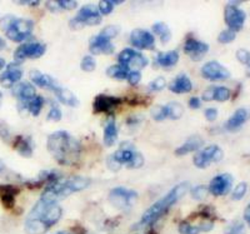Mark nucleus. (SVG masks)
Instances as JSON below:
<instances>
[{"instance_id":"obj_1","label":"nucleus","mask_w":250,"mask_h":234,"mask_svg":"<svg viewBox=\"0 0 250 234\" xmlns=\"http://www.w3.org/2000/svg\"><path fill=\"white\" fill-rule=\"evenodd\" d=\"M62 214V209L57 202L40 199L26 217L24 229L28 234H44L59 222Z\"/></svg>"},{"instance_id":"obj_2","label":"nucleus","mask_w":250,"mask_h":234,"mask_svg":"<svg viewBox=\"0 0 250 234\" xmlns=\"http://www.w3.org/2000/svg\"><path fill=\"white\" fill-rule=\"evenodd\" d=\"M46 147L49 153L62 166H73L79 162L82 146L66 131L59 130L49 135Z\"/></svg>"},{"instance_id":"obj_3","label":"nucleus","mask_w":250,"mask_h":234,"mask_svg":"<svg viewBox=\"0 0 250 234\" xmlns=\"http://www.w3.org/2000/svg\"><path fill=\"white\" fill-rule=\"evenodd\" d=\"M188 189H189V183L188 182H183L174 187L168 194L154 203L153 206L145 212L140 222L137 226H134V228H146V227L153 226L154 223L159 220L183 195L187 194Z\"/></svg>"},{"instance_id":"obj_4","label":"nucleus","mask_w":250,"mask_h":234,"mask_svg":"<svg viewBox=\"0 0 250 234\" xmlns=\"http://www.w3.org/2000/svg\"><path fill=\"white\" fill-rule=\"evenodd\" d=\"M0 25L5 32L6 37L13 42H23L30 37L34 23L29 19H17V18L6 17L1 19Z\"/></svg>"},{"instance_id":"obj_5","label":"nucleus","mask_w":250,"mask_h":234,"mask_svg":"<svg viewBox=\"0 0 250 234\" xmlns=\"http://www.w3.org/2000/svg\"><path fill=\"white\" fill-rule=\"evenodd\" d=\"M102 23V14L93 6H84L78 12L77 17L70 20L71 29H79L83 25H98Z\"/></svg>"},{"instance_id":"obj_6","label":"nucleus","mask_w":250,"mask_h":234,"mask_svg":"<svg viewBox=\"0 0 250 234\" xmlns=\"http://www.w3.org/2000/svg\"><path fill=\"white\" fill-rule=\"evenodd\" d=\"M137 191L118 187L109 193L108 199L111 206L123 211V209H128L129 207H131V204L137 200Z\"/></svg>"},{"instance_id":"obj_7","label":"nucleus","mask_w":250,"mask_h":234,"mask_svg":"<svg viewBox=\"0 0 250 234\" xmlns=\"http://www.w3.org/2000/svg\"><path fill=\"white\" fill-rule=\"evenodd\" d=\"M120 65H124L129 69L139 70L148 65V59L139 52H135L134 49H124L120 54L118 55Z\"/></svg>"},{"instance_id":"obj_8","label":"nucleus","mask_w":250,"mask_h":234,"mask_svg":"<svg viewBox=\"0 0 250 234\" xmlns=\"http://www.w3.org/2000/svg\"><path fill=\"white\" fill-rule=\"evenodd\" d=\"M223 159V150L218 146L207 147L203 150L198 151L194 158V164L198 168H207L213 162H220Z\"/></svg>"},{"instance_id":"obj_9","label":"nucleus","mask_w":250,"mask_h":234,"mask_svg":"<svg viewBox=\"0 0 250 234\" xmlns=\"http://www.w3.org/2000/svg\"><path fill=\"white\" fill-rule=\"evenodd\" d=\"M46 48L44 44L42 43H26L20 45L19 48L15 50L14 53V59L15 63H21L23 60H25L26 58H33V59H37L40 58L42 55L45 53Z\"/></svg>"},{"instance_id":"obj_10","label":"nucleus","mask_w":250,"mask_h":234,"mask_svg":"<svg viewBox=\"0 0 250 234\" xmlns=\"http://www.w3.org/2000/svg\"><path fill=\"white\" fill-rule=\"evenodd\" d=\"M224 18L228 26L230 28V30L238 32V30H240V29L243 28V25H244L247 15H245V13L243 12L242 9L236 8L233 4H229V5L225 8Z\"/></svg>"},{"instance_id":"obj_11","label":"nucleus","mask_w":250,"mask_h":234,"mask_svg":"<svg viewBox=\"0 0 250 234\" xmlns=\"http://www.w3.org/2000/svg\"><path fill=\"white\" fill-rule=\"evenodd\" d=\"M231 186H233V177L228 173H224V174H219L213 178L208 191L215 197H220V195L228 194L230 191Z\"/></svg>"},{"instance_id":"obj_12","label":"nucleus","mask_w":250,"mask_h":234,"mask_svg":"<svg viewBox=\"0 0 250 234\" xmlns=\"http://www.w3.org/2000/svg\"><path fill=\"white\" fill-rule=\"evenodd\" d=\"M202 75L208 80H225L230 77V73L218 62H209L203 65Z\"/></svg>"},{"instance_id":"obj_13","label":"nucleus","mask_w":250,"mask_h":234,"mask_svg":"<svg viewBox=\"0 0 250 234\" xmlns=\"http://www.w3.org/2000/svg\"><path fill=\"white\" fill-rule=\"evenodd\" d=\"M130 43L138 49H153L155 44V38L146 30L135 29L130 34Z\"/></svg>"},{"instance_id":"obj_14","label":"nucleus","mask_w":250,"mask_h":234,"mask_svg":"<svg viewBox=\"0 0 250 234\" xmlns=\"http://www.w3.org/2000/svg\"><path fill=\"white\" fill-rule=\"evenodd\" d=\"M89 50H90L91 54L109 55L114 53V45L111 44L110 39L98 34L91 38L90 42H89Z\"/></svg>"},{"instance_id":"obj_15","label":"nucleus","mask_w":250,"mask_h":234,"mask_svg":"<svg viewBox=\"0 0 250 234\" xmlns=\"http://www.w3.org/2000/svg\"><path fill=\"white\" fill-rule=\"evenodd\" d=\"M23 77V69L18 63H12L6 66V70L0 75V84L5 88H12Z\"/></svg>"},{"instance_id":"obj_16","label":"nucleus","mask_w":250,"mask_h":234,"mask_svg":"<svg viewBox=\"0 0 250 234\" xmlns=\"http://www.w3.org/2000/svg\"><path fill=\"white\" fill-rule=\"evenodd\" d=\"M122 103L120 98L110 97V95H98L94 99L93 108L95 113H105V111H111L114 109H117Z\"/></svg>"},{"instance_id":"obj_17","label":"nucleus","mask_w":250,"mask_h":234,"mask_svg":"<svg viewBox=\"0 0 250 234\" xmlns=\"http://www.w3.org/2000/svg\"><path fill=\"white\" fill-rule=\"evenodd\" d=\"M209 50V45L207 43H203L200 40L188 39L185 42L184 52L193 60H200Z\"/></svg>"},{"instance_id":"obj_18","label":"nucleus","mask_w":250,"mask_h":234,"mask_svg":"<svg viewBox=\"0 0 250 234\" xmlns=\"http://www.w3.org/2000/svg\"><path fill=\"white\" fill-rule=\"evenodd\" d=\"M13 94H14L24 106H25L26 103H29L31 99H34V98L37 97V94H35V88L31 85L30 83H20L19 85H17L13 89Z\"/></svg>"},{"instance_id":"obj_19","label":"nucleus","mask_w":250,"mask_h":234,"mask_svg":"<svg viewBox=\"0 0 250 234\" xmlns=\"http://www.w3.org/2000/svg\"><path fill=\"white\" fill-rule=\"evenodd\" d=\"M29 78L31 79V82L38 86H42V88H55L57 86V82L55 79H53L49 75L43 74L42 72L37 70V69H33L29 73Z\"/></svg>"},{"instance_id":"obj_20","label":"nucleus","mask_w":250,"mask_h":234,"mask_svg":"<svg viewBox=\"0 0 250 234\" xmlns=\"http://www.w3.org/2000/svg\"><path fill=\"white\" fill-rule=\"evenodd\" d=\"M170 90L176 94H184V93H189L193 89V84H191L190 79L185 74H180L171 82Z\"/></svg>"},{"instance_id":"obj_21","label":"nucleus","mask_w":250,"mask_h":234,"mask_svg":"<svg viewBox=\"0 0 250 234\" xmlns=\"http://www.w3.org/2000/svg\"><path fill=\"white\" fill-rule=\"evenodd\" d=\"M204 144V140L202 139L200 137H191L185 142L183 146H180L179 148L175 150V154L176 155H187L191 151H196L199 150L200 148L203 147Z\"/></svg>"},{"instance_id":"obj_22","label":"nucleus","mask_w":250,"mask_h":234,"mask_svg":"<svg viewBox=\"0 0 250 234\" xmlns=\"http://www.w3.org/2000/svg\"><path fill=\"white\" fill-rule=\"evenodd\" d=\"M18 188L13 186H0V199L3 202L4 207L12 209L15 204V195L18 193Z\"/></svg>"},{"instance_id":"obj_23","label":"nucleus","mask_w":250,"mask_h":234,"mask_svg":"<svg viewBox=\"0 0 250 234\" xmlns=\"http://www.w3.org/2000/svg\"><path fill=\"white\" fill-rule=\"evenodd\" d=\"M53 90L55 91V95H57V98L62 104H66V106H79V100H78V98L75 97L69 89L60 88V86L57 85L55 88H53Z\"/></svg>"},{"instance_id":"obj_24","label":"nucleus","mask_w":250,"mask_h":234,"mask_svg":"<svg viewBox=\"0 0 250 234\" xmlns=\"http://www.w3.org/2000/svg\"><path fill=\"white\" fill-rule=\"evenodd\" d=\"M247 118L248 111L243 108L238 109V110L229 118V120L227 122L225 127H227V129H229V130H235V129L240 128V127L245 123Z\"/></svg>"},{"instance_id":"obj_25","label":"nucleus","mask_w":250,"mask_h":234,"mask_svg":"<svg viewBox=\"0 0 250 234\" xmlns=\"http://www.w3.org/2000/svg\"><path fill=\"white\" fill-rule=\"evenodd\" d=\"M118 139V128H117V123H115V120L113 118L108 120V123H106L105 129H104V143L105 146L111 147L115 144Z\"/></svg>"},{"instance_id":"obj_26","label":"nucleus","mask_w":250,"mask_h":234,"mask_svg":"<svg viewBox=\"0 0 250 234\" xmlns=\"http://www.w3.org/2000/svg\"><path fill=\"white\" fill-rule=\"evenodd\" d=\"M179 60V53L176 50H170L167 53H159L156 57V63L159 65L165 66V68H170L174 66Z\"/></svg>"},{"instance_id":"obj_27","label":"nucleus","mask_w":250,"mask_h":234,"mask_svg":"<svg viewBox=\"0 0 250 234\" xmlns=\"http://www.w3.org/2000/svg\"><path fill=\"white\" fill-rule=\"evenodd\" d=\"M134 153H135V150H133V149L120 148L111 155V158H113L119 166H123V164H126V166H128L129 163L131 162V159H133Z\"/></svg>"},{"instance_id":"obj_28","label":"nucleus","mask_w":250,"mask_h":234,"mask_svg":"<svg viewBox=\"0 0 250 234\" xmlns=\"http://www.w3.org/2000/svg\"><path fill=\"white\" fill-rule=\"evenodd\" d=\"M14 148L23 157H30L33 154V148L30 146V140H28L26 138L18 137L14 143Z\"/></svg>"},{"instance_id":"obj_29","label":"nucleus","mask_w":250,"mask_h":234,"mask_svg":"<svg viewBox=\"0 0 250 234\" xmlns=\"http://www.w3.org/2000/svg\"><path fill=\"white\" fill-rule=\"evenodd\" d=\"M153 32L155 33L158 37L160 38L163 44L169 43V40L171 39V32L169 26L164 23H155L153 25Z\"/></svg>"},{"instance_id":"obj_30","label":"nucleus","mask_w":250,"mask_h":234,"mask_svg":"<svg viewBox=\"0 0 250 234\" xmlns=\"http://www.w3.org/2000/svg\"><path fill=\"white\" fill-rule=\"evenodd\" d=\"M44 103H45L44 98L37 95L34 99H31L29 103H26L25 106H24V108L28 109V110L30 111V114H33L34 117H38V115L40 114V111H42V108H43Z\"/></svg>"},{"instance_id":"obj_31","label":"nucleus","mask_w":250,"mask_h":234,"mask_svg":"<svg viewBox=\"0 0 250 234\" xmlns=\"http://www.w3.org/2000/svg\"><path fill=\"white\" fill-rule=\"evenodd\" d=\"M106 74H108V77L114 78V79L122 80L128 77L129 68H126V66L124 65H120V64H118V65H111L110 68L106 70Z\"/></svg>"},{"instance_id":"obj_32","label":"nucleus","mask_w":250,"mask_h":234,"mask_svg":"<svg viewBox=\"0 0 250 234\" xmlns=\"http://www.w3.org/2000/svg\"><path fill=\"white\" fill-rule=\"evenodd\" d=\"M167 106V111H168V117L171 119H179L182 118L183 113H184V108L180 103L178 102H171Z\"/></svg>"},{"instance_id":"obj_33","label":"nucleus","mask_w":250,"mask_h":234,"mask_svg":"<svg viewBox=\"0 0 250 234\" xmlns=\"http://www.w3.org/2000/svg\"><path fill=\"white\" fill-rule=\"evenodd\" d=\"M123 1H111V0H103V1H100L99 3V8H98V10H99V13L102 15H108L110 14L111 12L114 10V5H119V4H122Z\"/></svg>"},{"instance_id":"obj_34","label":"nucleus","mask_w":250,"mask_h":234,"mask_svg":"<svg viewBox=\"0 0 250 234\" xmlns=\"http://www.w3.org/2000/svg\"><path fill=\"white\" fill-rule=\"evenodd\" d=\"M179 232L180 234H199L202 233L199 224L198 226H193L189 222H182L179 224Z\"/></svg>"},{"instance_id":"obj_35","label":"nucleus","mask_w":250,"mask_h":234,"mask_svg":"<svg viewBox=\"0 0 250 234\" xmlns=\"http://www.w3.org/2000/svg\"><path fill=\"white\" fill-rule=\"evenodd\" d=\"M62 117V110L58 106V104L55 102H50V110L48 113V120H50V122H59Z\"/></svg>"},{"instance_id":"obj_36","label":"nucleus","mask_w":250,"mask_h":234,"mask_svg":"<svg viewBox=\"0 0 250 234\" xmlns=\"http://www.w3.org/2000/svg\"><path fill=\"white\" fill-rule=\"evenodd\" d=\"M231 93L230 90L225 86H215V94H214V99L218 102H225L230 98Z\"/></svg>"},{"instance_id":"obj_37","label":"nucleus","mask_w":250,"mask_h":234,"mask_svg":"<svg viewBox=\"0 0 250 234\" xmlns=\"http://www.w3.org/2000/svg\"><path fill=\"white\" fill-rule=\"evenodd\" d=\"M80 66H82V69L84 70V72H93L94 69L97 68V62L94 60L93 57H90V55H86V57L83 58L82 63H80Z\"/></svg>"},{"instance_id":"obj_38","label":"nucleus","mask_w":250,"mask_h":234,"mask_svg":"<svg viewBox=\"0 0 250 234\" xmlns=\"http://www.w3.org/2000/svg\"><path fill=\"white\" fill-rule=\"evenodd\" d=\"M235 32H233L230 29H227V30H223V32L219 34L218 42L220 44H229L235 39Z\"/></svg>"},{"instance_id":"obj_39","label":"nucleus","mask_w":250,"mask_h":234,"mask_svg":"<svg viewBox=\"0 0 250 234\" xmlns=\"http://www.w3.org/2000/svg\"><path fill=\"white\" fill-rule=\"evenodd\" d=\"M151 117L155 120L160 122V120L168 118V111H167V106H158L155 108L151 109Z\"/></svg>"},{"instance_id":"obj_40","label":"nucleus","mask_w":250,"mask_h":234,"mask_svg":"<svg viewBox=\"0 0 250 234\" xmlns=\"http://www.w3.org/2000/svg\"><path fill=\"white\" fill-rule=\"evenodd\" d=\"M247 189H248L247 183H244V182L239 183L238 186L235 187V189L233 191V195H231V197H233V199L234 200L243 199V197L247 194Z\"/></svg>"},{"instance_id":"obj_41","label":"nucleus","mask_w":250,"mask_h":234,"mask_svg":"<svg viewBox=\"0 0 250 234\" xmlns=\"http://www.w3.org/2000/svg\"><path fill=\"white\" fill-rule=\"evenodd\" d=\"M208 193V188L205 186H198L191 189V197L196 200L204 199Z\"/></svg>"},{"instance_id":"obj_42","label":"nucleus","mask_w":250,"mask_h":234,"mask_svg":"<svg viewBox=\"0 0 250 234\" xmlns=\"http://www.w3.org/2000/svg\"><path fill=\"white\" fill-rule=\"evenodd\" d=\"M118 34H119V28H118V26H115V25L106 26V28L103 29L102 33H100V35L108 38V39H111V38L117 37Z\"/></svg>"},{"instance_id":"obj_43","label":"nucleus","mask_w":250,"mask_h":234,"mask_svg":"<svg viewBox=\"0 0 250 234\" xmlns=\"http://www.w3.org/2000/svg\"><path fill=\"white\" fill-rule=\"evenodd\" d=\"M143 164H144V158H143V155L140 154V153L135 151V153H134L133 159H131V162L129 163L128 167L137 169V168H140V167H143Z\"/></svg>"},{"instance_id":"obj_44","label":"nucleus","mask_w":250,"mask_h":234,"mask_svg":"<svg viewBox=\"0 0 250 234\" xmlns=\"http://www.w3.org/2000/svg\"><path fill=\"white\" fill-rule=\"evenodd\" d=\"M165 85H167V80H165L163 77H159V78H156V79H154L153 82H151L150 89H151V90L159 91V90H163V89L165 88Z\"/></svg>"},{"instance_id":"obj_45","label":"nucleus","mask_w":250,"mask_h":234,"mask_svg":"<svg viewBox=\"0 0 250 234\" xmlns=\"http://www.w3.org/2000/svg\"><path fill=\"white\" fill-rule=\"evenodd\" d=\"M244 224L242 222H235L228 228L225 234H243L244 233Z\"/></svg>"},{"instance_id":"obj_46","label":"nucleus","mask_w":250,"mask_h":234,"mask_svg":"<svg viewBox=\"0 0 250 234\" xmlns=\"http://www.w3.org/2000/svg\"><path fill=\"white\" fill-rule=\"evenodd\" d=\"M126 79H128L130 85H138L140 83V79H142V74H140L139 70H133V72H129Z\"/></svg>"},{"instance_id":"obj_47","label":"nucleus","mask_w":250,"mask_h":234,"mask_svg":"<svg viewBox=\"0 0 250 234\" xmlns=\"http://www.w3.org/2000/svg\"><path fill=\"white\" fill-rule=\"evenodd\" d=\"M236 58L242 64H249L250 62V53L245 49H239L236 52Z\"/></svg>"},{"instance_id":"obj_48","label":"nucleus","mask_w":250,"mask_h":234,"mask_svg":"<svg viewBox=\"0 0 250 234\" xmlns=\"http://www.w3.org/2000/svg\"><path fill=\"white\" fill-rule=\"evenodd\" d=\"M57 5L60 9H65V10H71V9H75V6L78 5L77 1L74 0H59L57 1Z\"/></svg>"},{"instance_id":"obj_49","label":"nucleus","mask_w":250,"mask_h":234,"mask_svg":"<svg viewBox=\"0 0 250 234\" xmlns=\"http://www.w3.org/2000/svg\"><path fill=\"white\" fill-rule=\"evenodd\" d=\"M214 94H215V86H211V88H208L207 90L203 93V99L207 100V102H210L214 100Z\"/></svg>"},{"instance_id":"obj_50","label":"nucleus","mask_w":250,"mask_h":234,"mask_svg":"<svg viewBox=\"0 0 250 234\" xmlns=\"http://www.w3.org/2000/svg\"><path fill=\"white\" fill-rule=\"evenodd\" d=\"M205 117L208 120H215L218 117V110L215 108H209L205 110Z\"/></svg>"},{"instance_id":"obj_51","label":"nucleus","mask_w":250,"mask_h":234,"mask_svg":"<svg viewBox=\"0 0 250 234\" xmlns=\"http://www.w3.org/2000/svg\"><path fill=\"white\" fill-rule=\"evenodd\" d=\"M200 106H202V102H200L199 98L194 97L189 100V106H190L191 109H198L200 108Z\"/></svg>"},{"instance_id":"obj_52","label":"nucleus","mask_w":250,"mask_h":234,"mask_svg":"<svg viewBox=\"0 0 250 234\" xmlns=\"http://www.w3.org/2000/svg\"><path fill=\"white\" fill-rule=\"evenodd\" d=\"M244 218H245V220H247L248 218H250V203L248 204L247 209H245V212H244Z\"/></svg>"},{"instance_id":"obj_53","label":"nucleus","mask_w":250,"mask_h":234,"mask_svg":"<svg viewBox=\"0 0 250 234\" xmlns=\"http://www.w3.org/2000/svg\"><path fill=\"white\" fill-rule=\"evenodd\" d=\"M5 68V60L3 58H0V70H3Z\"/></svg>"},{"instance_id":"obj_54","label":"nucleus","mask_w":250,"mask_h":234,"mask_svg":"<svg viewBox=\"0 0 250 234\" xmlns=\"http://www.w3.org/2000/svg\"><path fill=\"white\" fill-rule=\"evenodd\" d=\"M4 169H5V164L3 163V160L0 159V173H3Z\"/></svg>"},{"instance_id":"obj_55","label":"nucleus","mask_w":250,"mask_h":234,"mask_svg":"<svg viewBox=\"0 0 250 234\" xmlns=\"http://www.w3.org/2000/svg\"><path fill=\"white\" fill-rule=\"evenodd\" d=\"M4 48H5V42H4V39H1V38H0V50Z\"/></svg>"},{"instance_id":"obj_56","label":"nucleus","mask_w":250,"mask_h":234,"mask_svg":"<svg viewBox=\"0 0 250 234\" xmlns=\"http://www.w3.org/2000/svg\"><path fill=\"white\" fill-rule=\"evenodd\" d=\"M1 104H3V93L0 91V106H1Z\"/></svg>"},{"instance_id":"obj_57","label":"nucleus","mask_w":250,"mask_h":234,"mask_svg":"<svg viewBox=\"0 0 250 234\" xmlns=\"http://www.w3.org/2000/svg\"><path fill=\"white\" fill-rule=\"evenodd\" d=\"M55 234H70V233H68V232H58V233Z\"/></svg>"},{"instance_id":"obj_58","label":"nucleus","mask_w":250,"mask_h":234,"mask_svg":"<svg viewBox=\"0 0 250 234\" xmlns=\"http://www.w3.org/2000/svg\"><path fill=\"white\" fill-rule=\"evenodd\" d=\"M248 65H249V69H248V75H250V62H249V64H248Z\"/></svg>"},{"instance_id":"obj_59","label":"nucleus","mask_w":250,"mask_h":234,"mask_svg":"<svg viewBox=\"0 0 250 234\" xmlns=\"http://www.w3.org/2000/svg\"><path fill=\"white\" fill-rule=\"evenodd\" d=\"M247 222H248V224H249V227H250V218H248Z\"/></svg>"}]
</instances>
